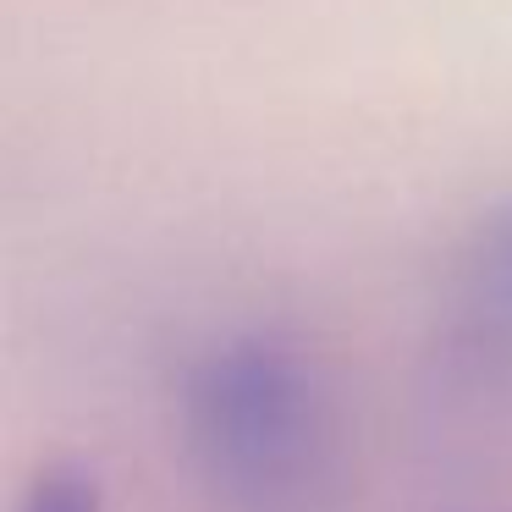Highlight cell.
<instances>
[{
    "label": "cell",
    "instance_id": "6da1fadb",
    "mask_svg": "<svg viewBox=\"0 0 512 512\" xmlns=\"http://www.w3.org/2000/svg\"><path fill=\"white\" fill-rule=\"evenodd\" d=\"M193 430L226 485L281 490L303 474L314 441V380L276 336L215 347L193 375Z\"/></svg>",
    "mask_w": 512,
    "mask_h": 512
},
{
    "label": "cell",
    "instance_id": "7a4b0ae2",
    "mask_svg": "<svg viewBox=\"0 0 512 512\" xmlns=\"http://www.w3.org/2000/svg\"><path fill=\"white\" fill-rule=\"evenodd\" d=\"M463 331L479 353H512V204L490 215L463 276Z\"/></svg>",
    "mask_w": 512,
    "mask_h": 512
},
{
    "label": "cell",
    "instance_id": "3957f363",
    "mask_svg": "<svg viewBox=\"0 0 512 512\" xmlns=\"http://www.w3.org/2000/svg\"><path fill=\"white\" fill-rule=\"evenodd\" d=\"M23 512H100V479L83 463H50L34 479Z\"/></svg>",
    "mask_w": 512,
    "mask_h": 512
}]
</instances>
